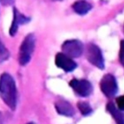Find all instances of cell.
<instances>
[{
	"instance_id": "3",
	"label": "cell",
	"mask_w": 124,
	"mask_h": 124,
	"mask_svg": "<svg viewBox=\"0 0 124 124\" xmlns=\"http://www.w3.org/2000/svg\"><path fill=\"white\" fill-rule=\"evenodd\" d=\"M62 50L64 55L69 57H79L83 54V46L78 40H68L62 44Z\"/></svg>"
},
{
	"instance_id": "8",
	"label": "cell",
	"mask_w": 124,
	"mask_h": 124,
	"mask_svg": "<svg viewBox=\"0 0 124 124\" xmlns=\"http://www.w3.org/2000/svg\"><path fill=\"white\" fill-rule=\"evenodd\" d=\"M13 12H14V17H13V21L12 23H11V27L10 29V36H14L15 34L17 33V28L20 24H24L30 22L29 17H25L24 15H22L21 13H19L17 11V9L13 10Z\"/></svg>"
},
{
	"instance_id": "10",
	"label": "cell",
	"mask_w": 124,
	"mask_h": 124,
	"mask_svg": "<svg viewBox=\"0 0 124 124\" xmlns=\"http://www.w3.org/2000/svg\"><path fill=\"white\" fill-rule=\"evenodd\" d=\"M107 110L109 114L114 117L115 121L117 124H124V113L122 110L116 108L113 103H108L107 105Z\"/></svg>"
},
{
	"instance_id": "7",
	"label": "cell",
	"mask_w": 124,
	"mask_h": 124,
	"mask_svg": "<svg viewBox=\"0 0 124 124\" xmlns=\"http://www.w3.org/2000/svg\"><path fill=\"white\" fill-rule=\"evenodd\" d=\"M55 62L57 67L63 70L66 72L73 71L77 68V63L72 60V58L69 57L63 53H58L56 56Z\"/></svg>"
},
{
	"instance_id": "4",
	"label": "cell",
	"mask_w": 124,
	"mask_h": 124,
	"mask_svg": "<svg viewBox=\"0 0 124 124\" xmlns=\"http://www.w3.org/2000/svg\"><path fill=\"white\" fill-rule=\"evenodd\" d=\"M87 58L89 62L97 68H104V59L100 48L95 44H89L87 48Z\"/></svg>"
},
{
	"instance_id": "14",
	"label": "cell",
	"mask_w": 124,
	"mask_h": 124,
	"mask_svg": "<svg viewBox=\"0 0 124 124\" xmlns=\"http://www.w3.org/2000/svg\"><path fill=\"white\" fill-rule=\"evenodd\" d=\"M116 104L119 109L124 111V95H122L116 99Z\"/></svg>"
},
{
	"instance_id": "2",
	"label": "cell",
	"mask_w": 124,
	"mask_h": 124,
	"mask_svg": "<svg viewBox=\"0 0 124 124\" xmlns=\"http://www.w3.org/2000/svg\"><path fill=\"white\" fill-rule=\"evenodd\" d=\"M36 38L33 34H30L24 38L19 50V62L21 65H26L31 61V55L35 48Z\"/></svg>"
},
{
	"instance_id": "16",
	"label": "cell",
	"mask_w": 124,
	"mask_h": 124,
	"mask_svg": "<svg viewBox=\"0 0 124 124\" xmlns=\"http://www.w3.org/2000/svg\"><path fill=\"white\" fill-rule=\"evenodd\" d=\"M15 2V0H0V4L2 5H10Z\"/></svg>"
},
{
	"instance_id": "1",
	"label": "cell",
	"mask_w": 124,
	"mask_h": 124,
	"mask_svg": "<svg viewBox=\"0 0 124 124\" xmlns=\"http://www.w3.org/2000/svg\"><path fill=\"white\" fill-rule=\"evenodd\" d=\"M0 97L12 110L16 108L17 87L14 79L7 73H4L0 77Z\"/></svg>"
},
{
	"instance_id": "5",
	"label": "cell",
	"mask_w": 124,
	"mask_h": 124,
	"mask_svg": "<svg viewBox=\"0 0 124 124\" xmlns=\"http://www.w3.org/2000/svg\"><path fill=\"white\" fill-rule=\"evenodd\" d=\"M101 89L108 97H112L117 93L118 86L114 76L108 74L102 77L101 81Z\"/></svg>"
},
{
	"instance_id": "6",
	"label": "cell",
	"mask_w": 124,
	"mask_h": 124,
	"mask_svg": "<svg viewBox=\"0 0 124 124\" xmlns=\"http://www.w3.org/2000/svg\"><path fill=\"white\" fill-rule=\"evenodd\" d=\"M70 86L81 96H88L92 92V85L87 80L73 79L70 82Z\"/></svg>"
},
{
	"instance_id": "12",
	"label": "cell",
	"mask_w": 124,
	"mask_h": 124,
	"mask_svg": "<svg viewBox=\"0 0 124 124\" xmlns=\"http://www.w3.org/2000/svg\"><path fill=\"white\" fill-rule=\"evenodd\" d=\"M9 56H10V53H9L8 50L3 44L2 41L0 40V63L6 61L9 58Z\"/></svg>"
},
{
	"instance_id": "9",
	"label": "cell",
	"mask_w": 124,
	"mask_h": 124,
	"mask_svg": "<svg viewBox=\"0 0 124 124\" xmlns=\"http://www.w3.org/2000/svg\"><path fill=\"white\" fill-rule=\"evenodd\" d=\"M56 109L58 114L64 116H72L75 114L73 106L65 100H59L55 104Z\"/></svg>"
},
{
	"instance_id": "17",
	"label": "cell",
	"mask_w": 124,
	"mask_h": 124,
	"mask_svg": "<svg viewBox=\"0 0 124 124\" xmlns=\"http://www.w3.org/2000/svg\"><path fill=\"white\" fill-rule=\"evenodd\" d=\"M4 123V118H3V115L0 113V124Z\"/></svg>"
},
{
	"instance_id": "15",
	"label": "cell",
	"mask_w": 124,
	"mask_h": 124,
	"mask_svg": "<svg viewBox=\"0 0 124 124\" xmlns=\"http://www.w3.org/2000/svg\"><path fill=\"white\" fill-rule=\"evenodd\" d=\"M119 57H120V62L122 64V66L124 67V40H122L121 42V49H120V55H119Z\"/></svg>"
},
{
	"instance_id": "18",
	"label": "cell",
	"mask_w": 124,
	"mask_h": 124,
	"mask_svg": "<svg viewBox=\"0 0 124 124\" xmlns=\"http://www.w3.org/2000/svg\"><path fill=\"white\" fill-rule=\"evenodd\" d=\"M27 124H34V123H32V122H30V123H27Z\"/></svg>"
},
{
	"instance_id": "11",
	"label": "cell",
	"mask_w": 124,
	"mask_h": 124,
	"mask_svg": "<svg viewBox=\"0 0 124 124\" xmlns=\"http://www.w3.org/2000/svg\"><path fill=\"white\" fill-rule=\"evenodd\" d=\"M92 6L85 1H78L73 4V10L79 15H85L91 10Z\"/></svg>"
},
{
	"instance_id": "13",
	"label": "cell",
	"mask_w": 124,
	"mask_h": 124,
	"mask_svg": "<svg viewBox=\"0 0 124 124\" xmlns=\"http://www.w3.org/2000/svg\"><path fill=\"white\" fill-rule=\"evenodd\" d=\"M78 108L83 116H88L92 112V108L89 106V104L87 103V102H79Z\"/></svg>"
}]
</instances>
